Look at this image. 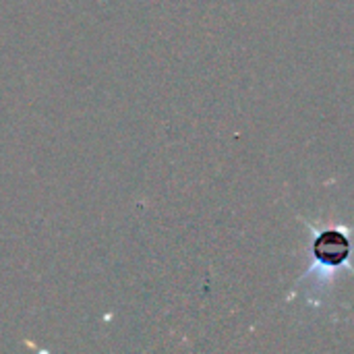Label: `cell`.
Returning <instances> with one entry per match:
<instances>
[{
	"instance_id": "obj_1",
	"label": "cell",
	"mask_w": 354,
	"mask_h": 354,
	"mask_svg": "<svg viewBox=\"0 0 354 354\" xmlns=\"http://www.w3.org/2000/svg\"><path fill=\"white\" fill-rule=\"evenodd\" d=\"M351 253L348 241L338 234V232H324L319 234V239L315 241V257L324 263H332V266H340Z\"/></svg>"
}]
</instances>
